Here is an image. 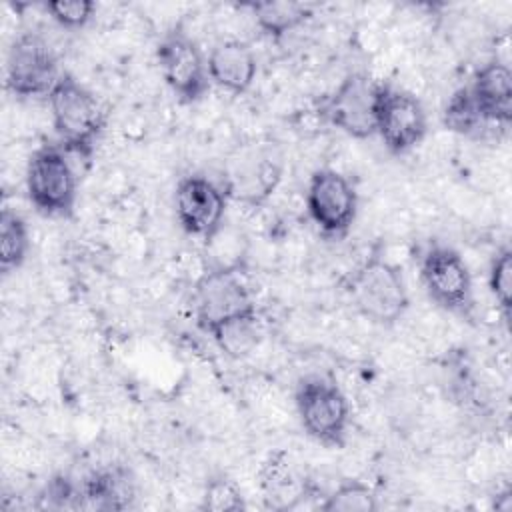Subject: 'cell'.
<instances>
[{
  "label": "cell",
  "mask_w": 512,
  "mask_h": 512,
  "mask_svg": "<svg viewBox=\"0 0 512 512\" xmlns=\"http://www.w3.org/2000/svg\"><path fill=\"white\" fill-rule=\"evenodd\" d=\"M48 106L60 146L70 154L90 158L106 126L98 98L72 74H62L48 94Z\"/></svg>",
  "instance_id": "cell-1"
},
{
  "label": "cell",
  "mask_w": 512,
  "mask_h": 512,
  "mask_svg": "<svg viewBox=\"0 0 512 512\" xmlns=\"http://www.w3.org/2000/svg\"><path fill=\"white\" fill-rule=\"evenodd\" d=\"M58 144L36 148L26 164V194L44 216H72L78 198V174Z\"/></svg>",
  "instance_id": "cell-2"
},
{
  "label": "cell",
  "mask_w": 512,
  "mask_h": 512,
  "mask_svg": "<svg viewBox=\"0 0 512 512\" xmlns=\"http://www.w3.org/2000/svg\"><path fill=\"white\" fill-rule=\"evenodd\" d=\"M348 292L354 308L380 326L396 324L410 304L402 272L380 256L366 258L354 270Z\"/></svg>",
  "instance_id": "cell-3"
},
{
  "label": "cell",
  "mask_w": 512,
  "mask_h": 512,
  "mask_svg": "<svg viewBox=\"0 0 512 512\" xmlns=\"http://www.w3.org/2000/svg\"><path fill=\"white\" fill-rule=\"evenodd\" d=\"M296 412L304 432L316 442L340 448L350 424V404L340 386L324 376H306L294 392Z\"/></svg>",
  "instance_id": "cell-4"
},
{
  "label": "cell",
  "mask_w": 512,
  "mask_h": 512,
  "mask_svg": "<svg viewBox=\"0 0 512 512\" xmlns=\"http://www.w3.org/2000/svg\"><path fill=\"white\" fill-rule=\"evenodd\" d=\"M418 268L424 290L438 306L470 316L474 308L472 274L458 250L446 244H430L420 256Z\"/></svg>",
  "instance_id": "cell-5"
},
{
  "label": "cell",
  "mask_w": 512,
  "mask_h": 512,
  "mask_svg": "<svg viewBox=\"0 0 512 512\" xmlns=\"http://www.w3.org/2000/svg\"><path fill=\"white\" fill-rule=\"evenodd\" d=\"M376 134L392 154H406L418 146L428 130V118L422 102L408 90L388 82H378Z\"/></svg>",
  "instance_id": "cell-6"
},
{
  "label": "cell",
  "mask_w": 512,
  "mask_h": 512,
  "mask_svg": "<svg viewBox=\"0 0 512 512\" xmlns=\"http://www.w3.org/2000/svg\"><path fill=\"white\" fill-rule=\"evenodd\" d=\"M160 74L184 104L198 102L210 88L208 64L198 44L182 30L172 28L156 46Z\"/></svg>",
  "instance_id": "cell-7"
},
{
  "label": "cell",
  "mask_w": 512,
  "mask_h": 512,
  "mask_svg": "<svg viewBox=\"0 0 512 512\" xmlns=\"http://www.w3.org/2000/svg\"><path fill=\"white\" fill-rule=\"evenodd\" d=\"M306 208L324 236H344L358 212V194L352 182L334 168L312 172L306 188Z\"/></svg>",
  "instance_id": "cell-8"
},
{
  "label": "cell",
  "mask_w": 512,
  "mask_h": 512,
  "mask_svg": "<svg viewBox=\"0 0 512 512\" xmlns=\"http://www.w3.org/2000/svg\"><path fill=\"white\" fill-rule=\"evenodd\" d=\"M62 74L48 42L32 32L20 34L6 56V88L18 98L48 96Z\"/></svg>",
  "instance_id": "cell-9"
},
{
  "label": "cell",
  "mask_w": 512,
  "mask_h": 512,
  "mask_svg": "<svg viewBox=\"0 0 512 512\" xmlns=\"http://www.w3.org/2000/svg\"><path fill=\"white\" fill-rule=\"evenodd\" d=\"M194 308L198 326L210 334L216 326L256 312L250 290L234 268H210L196 284Z\"/></svg>",
  "instance_id": "cell-10"
},
{
  "label": "cell",
  "mask_w": 512,
  "mask_h": 512,
  "mask_svg": "<svg viewBox=\"0 0 512 512\" xmlns=\"http://www.w3.org/2000/svg\"><path fill=\"white\" fill-rule=\"evenodd\" d=\"M376 88L378 82H374L368 74L352 72L320 104L318 114L330 126L352 138H370L376 134Z\"/></svg>",
  "instance_id": "cell-11"
},
{
  "label": "cell",
  "mask_w": 512,
  "mask_h": 512,
  "mask_svg": "<svg viewBox=\"0 0 512 512\" xmlns=\"http://www.w3.org/2000/svg\"><path fill=\"white\" fill-rule=\"evenodd\" d=\"M228 194L208 176L188 174L174 190V210L180 228L196 238L210 240L224 224Z\"/></svg>",
  "instance_id": "cell-12"
},
{
  "label": "cell",
  "mask_w": 512,
  "mask_h": 512,
  "mask_svg": "<svg viewBox=\"0 0 512 512\" xmlns=\"http://www.w3.org/2000/svg\"><path fill=\"white\" fill-rule=\"evenodd\" d=\"M466 86L484 118L492 126L508 130L512 124V72L508 64L500 60L486 62Z\"/></svg>",
  "instance_id": "cell-13"
},
{
  "label": "cell",
  "mask_w": 512,
  "mask_h": 512,
  "mask_svg": "<svg viewBox=\"0 0 512 512\" xmlns=\"http://www.w3.org/2000/svg\"><path fill=\"white\" fill-rule=\"evenodd\" d=\"M206 64L210 82L230 94L248 92L258 72L254 50L240 40H222L214 44Z\"/></svg>",
  "instance_id": "cell-14"
},
{
  "label": "cell",
  "mask_w": 512,
  "mask_h": 512,
  "mask_svg": "<svg viewBox=\"0 0 512 512\" xmlns=\"http://www.w3.org/2000/svg\"><path fill=\"white\" fill-rule=\"evenodd\" d=\"M256 26L270 38H282L312 18V6L290 0L254 2L248 6Z\"/></svg>",
  "instance_id": "cell-15"
},
{
  "label": "cell",
  "mask_w": 512,
  "mask_h": 512,
  "mask_svg": "<svg viewBox=\"0 0 512 512\" xmlns=\"http://www.w3.org/2000/svg\"><path fill=\"white\" fill-rule=\"evenodd\" d=\"M442 122L450 132L466 136V138H480V136L488 134L492 128H496L484 118V114L476 106L468 86L458 88L448 98V102L442 110Z\"/></svg>",
  "instance_id": "cell-16"
},
{
  "label": "cell",
  "mask_w": 512,
  "mask_h": 512,
  "mask_svg": "<svg viewBox=\"0 0 512 512\" xmlns=\"http://www.w3.org/2000/svg\"><path fill=\"white\" fill-rule=\"evenodd\" d=\"M30 250V234L26 220L10 208H4L0 214V270L10 274L18 270Z\"/></svg>",
  "instance_id": "cell-17"
},
{
  "label": "cell",
  "mask_w": 512,
  "mask_h": 512,
  "mask_svg": "<svg viewBox=\"0 0 512 512\" xmlns=\"http://www.w3.org/2000/svg\"><path fill=\"white\" fill-rule=\"evenodd\" d=\"M210 336L226 356L240 360V358L248 356L260 340L258 316H256V312H252V314L232 318V320L216 326L210 332Z\"/></svg>",
  "instance_id": "cell-18"
},
{
  "label": "cell",
  "mask_w": 512,
  "mask_h": 512,
  "mask_svg": "<svg viewBox=\"0 0 512 512\" xmlns=\"http://www.w3.org/2000/svg\"><path fill=\"white\" fill-rule=\"evenodd\" d=\"M326 512H374L378 500L374 490L362 480H342L320 504Z\"/></svg>",
  "instance_id": "cell-19"
},
{
  "label": "cell",
  "mask_w": 512,
  "mask_h": 512,
  "mask_svg": "<svg viewBox=\"0 0 512 512\" xmlns=\"http://www.w3.org/2000/svg\"><path fill=\"white\" fill-rule=\"evenodd\" d=\"M488 288L496 298V304L504 320L508 322L512 312V248L510 246H502L494 254L488 270Z\"/></svg>",
  "instance_id": "cell-20"
},
{
  "label": "cell",
  "mask_w": 512,
  "mask_h": 512,
  "mask_svg": "<svg viewBox=\"0 0 512 512\" xmlns=\"http://www.w3.org/2000/svg\"><path fill=\"white\" fill-rule=\"evenodd\" d=\"M200 508L208 512H238L246 508V502L234 480L226 476H216L208 480Z\"/></svg>",
  "instance_id": "cell-21"
},
{
  "label": "cell",
  "mask_w": 512,
  "mask_h": 512,
  "mask_svg": "<svg viewBox=\"0 0 512 512\" xmlns=\"http://www.w3.org/2000/svg\"><path fill=\"white\" fill-rule=\"evenodd\" d=\"M44 10L62 28L76 30L92 20L96 4L92 0H52L44 2Z\"/></svg>",
  "instance_id": "cell-22"
}]
</instances>
